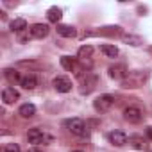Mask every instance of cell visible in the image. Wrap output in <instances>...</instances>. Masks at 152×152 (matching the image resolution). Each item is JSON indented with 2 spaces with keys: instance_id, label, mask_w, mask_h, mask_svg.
Segmentation results:
<instances>
[{
  "instance_id": "19",
  "label": "cell",
  "mask_w": 152,
  "mask_h": 152,
  "mask_svg": "<svg viewBox=\"0 0 152 152\" xmlns=\"http://www.w3.org/2000/svg\"><path fill=\"white\" fill-rule=\"evenodd\" d=\"M129 145H131L132 148H136V150H145V148L148 147V143H147L141 136H131V138H129Z\"/></svg>"
},
{
  "instance_id": "7",
  "label": "cell",
  "mask_w": 152,
  "mask_h": 152,
  "mask_svg": "<svg viewBox=\"0 0 152 152\" xmlns=\"http://www.w3.org/2000/svg\"><path fill=\"white\" fill-rule=\"evenodd\" d=\"M143 116H145L143 111L136 106H129V107L124 109V118L129 124H140V122H143Z\"/></svg>"
},
{
  "instance_id": "11",
  "label": "cell",
  "mask_w": 152,
  "mask_h": 152,
  "mask_svg": "<svg viewBox=\"0 0 152 152\" xmlns=\"http://www.w3.org/2000/svg\"><path fill=\"white\" fill-rule=\"evenodd\" d=\"M107 140H109V143L115 145V147H124V145L129 141V138H127V134H125L124 131H111V132L107 134Z\"/></svg>"
},
{
  "instance_id": "12",
  "label": "cell",
  "mask_w": 152,
  "mask_h": 152,
  "mask_svg": "<svg viewBox=\"0 0 152 152\" xmlns=\"http://www.w3.org/2000/svg\"><path fill=\"white\" fill-rule=\"evenodd\" d=\"M29 31H31V36H32V38H36V39H43V38L48 36L50 27H48L47 23H34Z\"/></svg>"
},
{
  "instance_id": "9",
  "label": "cell",
  "mask_w": 152,
  "mask_h": 152,
  "mask_svg": "<svg viewBox=\"0 0 152 152\" xmlns=\"http://www.w3.org/2000/svg\"><path fill=\"white\" fill-rule=\"evenodd\" d=\"M59 63H61V66L66 70V72H75L77 75H81L84 70L77 64V61H75L73 57H70V56H63L61 59H59Z\"/></svg>"
},
{
  "instance_id": "20",
  "label": "cell",
  "mask_w": 152,
  "mask_h": 152,
  "mask_svg": "<svg viewBox=\"0 0 152 152\" xmlns=\"http://www.w3.org/2000/svg\"><path fill=\"white\" fill-rule=\"evenodd\" d=\"M4 77H6L11 84H15V83H20V81H22V75H20L15 68H6V70H4Z\"/></svg>"
},
{
  "instance_id": "14",
  "label": "cell",
  "mask_w": 152,
  "mask_h": 152,
  "mask_svg": "<svg viewBox=\"0 0 152 152\" xmlns=\"http://www.w3.org/2000/svg\"><path fill=\"white\" fill-rule=\"evenodd\" d=\"M20 99V93L15 90V88H4V91H2V100H4V104H15L16 100Z\"/></svg>"
},
{
  "instance_id": "18",
  "label": "cell",
  "mask_w": 152,
  "mask_h": 152,
  "mask_svg": "<svg viewBox=\"0 0 152 152\" xmlns=\"http://www.w3.org/2000/svg\"><path fill=\"white\" fill-rule=\"evenodd\" d=\"M18 115H20L22 118H32V116L36 115V107H34V104H22L20 109H18Z\"/></svg>"
},
{
  "instance_id": "24",
  "label": "cell",
  "mask_w": 152,
  "mask_h": 152,
  "mask_svg": "<svg viewBox=\"0 0 152 152\" xmlns=\"http://www.w3.org/2000/svg\"><path fill=\"white\" fill-rule=\"evenodd\" d=\"M4 152H22V150H20V145L18 143H6Z\"/></svg>"
},
{
  "instance_id": "23",
  "label": "cell",
  "mask_w": 152,
  "mask_h": 152,
  "mask_svg": "<svg viewBox=\"0 0 152 152\" xmlns=\"http://www.w3.org/2000/svg\"><path fill=\"white\" fill-rule=\"evenodd\" d=\"M100 50H102V54H104L106 57H116V56H118V48H116L115 45H102Z\"/></svg>"
},
{
  "instance_id": "1",
  "label": "cell",
  "mask_w": 152,
  "mask_h": 152,
  "mask_svg": "<svg viewBox=\"0 0 152 152\" xmlns=\"http://www.w3.org/2000/svg\"><path fill=\"white\" fill-rule=\"evenodd\" d=\"M148 79V72H141V70H136V72H129L127 77L120 83V86L124 90H136V88H141Z\"/></svg>"
},
{
  "instance_id": "13",
  "label": "cell",
  "mask_w": 152,
  "mask_h": 152,
  "mask_svg": "<svg viewBox=\"0 0 152 152\" xmlns=\"http://www.w3.org/2000/svg\"><path fill=\"white\" fill-rule=\"evenodd\" d=\"M20 86L23 90H34L38 86V77L34 73H27V75H22V81H20Z\"/></svg>"
},
{
  "instance_id": "17",
  "label": "cell",
  "mask_w": 152,
  "mask_h": 152,
  "mask_svg": "<svg viewBox=\"0 0 152 152\" xmlns=\"http://www.w3.org/2000/svg\"><path fill=\"white\" fill-rule=\"evenodd\" d=\"M9 29H11L13 32L22 34V32H25V29H27V22H25L23 18H15V20L9 23Z\"/></svg>"
},
{
  "instance_id": "21",
  "label": "cell",
  "mask_w": 152,
  "mask_h": 152,
  "mask_svg": "<svg viewBox=\"0 0 152 152\" xmlns=\"http://www.w3.org/2000/svg\"><path fill=\"white\" fill-rule=\"evenodd\" d=\"M122 39H124V43H127V45H131V47H140V45L143 43V39H141L140 36H136V34H124Z\"/></svg>"
},
{
  "instance_id": "26",
  "label": "cell",
  "mask_w": 152,
  "mask_h": 152,
  "mask_svg": "<svg viewBox=\"0 0 152 152\" xmlns=\"http://www.w3.org/2000/svg\"><path fill=\"white\" fill-rule=\"evenodd\" d=\"M27 152H43V150H39V148H36V147H34V148H29Z\"/></svg>"
},
{
  "instance_id": "27",
  "label": "cell",
  "mask_w": 152,
  "mask_h": 152,
  "mask_svg": "<svg viewBox=\"0 0 152 152\" xmlns=\"http://www.w3.org/2000/svg\"><path fill=\"white\" fill-rule=\"evenodd\" d=\"M70 152H83V150H70Z\"/></svg>"
},
{
  "instance_id": "16",
  "label": "cell",
  "mask_w": 152,
  "mask_h": 152,
  "mask_svg": "<svg viewBox=\"0 0 152 152\" xmlns=\"http://www.w3.org/2000/svg\"><path fill=\"white\" fill-rule=\"evenodd\" d=\"M57 34L63 36V38H75L77 36V31L72 25H64V23H59L57 25Z\"/></svg>"
},
{
  "instance_id": "4",
  "label": "cell",
  "mask_w": 152,
  "mask_h": 152,
  "mask_svg": "<svg viewBox=\"0 0 152 152\" xmlns=\"http://www.w3.org/2000/svg\"><path fill=\"white\" fill-rule=\"evenodd\" d=\"M27 140H29V143H32V145H48V143H52V136H50L48 132H45L43 129H38V127L29 129Z\"/></svg>"
},
{
  "instance_id": "8",
  "label": "cell",
  "mask_w": 152,
  "mask_h": 152,
  "mask_svg": "<svg viewBox=\"0 0 152 152\" xmlns=\"http://www.w3.org/2000/svg\"><path fill=\"white\" fill-rule=\"evenodd\" d=\"M109 77L111 79H115V81H124L125 77H127V73H129V70H127V66L124 64V63H115L113 66H109Z\"/></svg>"
},
{
  "instance_id": "10",
  "label": "cell",
  "mask_w": 152,
  "mask_h": 152,
  "mask_svg": "<svg viewBox=\"0 0 152 152\" xmlns=\"http://www.w3.org/2000/svg\"><path fill=\"white\" fill-rule=\"evenodd\" d=\"M52 84H54V90L59 91V93H68V91H72V81H70L68 77H64V75L56 77Z\"/></svg>"
},
{
  "instance_id": "5",
  "label": "cell",
  "mask_w": 152,
  "mask_h": 152,
  "mask_svg": "<svg viewBox=\"0 0 152 152\" xmlns=\"http://www.w3.org/2000/svg\"><path fill=\"white\" fill-rule=\"evenodd\" d=\"M90 36H109V38H116V36H124L122 27L118 25H109V27H102L97 31H88L83 34V38H90Z\"/></svg>"
},
{
  "instance_id": "22",
  "label": "cell",
  "mask_w": 152,
  "mask_h": 152,
  "mask_svg": "<svg viewBox=\"0 0 152 152\" xmlns=\"http://www.w3.org/2000/svg\"><path fill=\"white\" fill-rule=\"evenodd\" d=\"M91 54H93V47L91 45H83L79 48V52H77V56H79L81 61H88L91 57Z\"/></svg>"
},
{
  "instance_id": "3",
  "label": "cell",
  "mask_w": 152,
  "mask_h": 152,
  "mask_svg": "<svg viewBox=\"0 0 152 152\" xmlns=\"http://www.w3.org/2000/svg\"><path fill=\"white\" fill-rule=\"evenodd\" d=\"M64 127L75 136H81V138L90 136V129H88V125L83 118H70V120L64 122Z\"/></svg>"
},
{
  "instance_id": "25",
  "label": "cell",
  "mask_w": 152,
  "mask_h": 152,
  "mask_svg": "<svg viewBox=\"0 0 152 152\" xmlns=\"http://www.w3.org/2000/svg\"><path fill=\"white\" fill-rule=\"evenodd\" d=\"M147 136L152 140V127H148V129H147Z\"/></svg>"
},
{
  "instance_id": "6",
  "label": "cell",
  "mask_w": 152,
  "mask_h": 152,
  "mask_svg": "<svg viewBox=\"0 0 152 152\" xmlns=\"http://www.w3.org/2000/svg\"><path fill=\"white\" fill-rule=\"evenodd\" d=\"M113 106H115V97L109 95V93H104V95H100L93 100V107H95L97 113H107Z\"/></svg>"
},
{
  "instance_id": "15",
  "label": "cell",
  "mask_w": 152,
  "mask_h": 152,
  "mask_svg": "<svg viewBox=\"0 0 152 152\" xmlns=\"http://www.w3.org/2000/svg\"><path fill=\"white\" fill-rule=\"evenodd\" d=\"M47 18H48V22H50V23L59 25V22H61V18H63V11H61L57 6H52V7L47 11Z\"/></svg>"
},
{
  "instance_id": "2",
  "label": "cell",
  "mask_w": 152,
  "mask_h": 152,
  "mask_svg": "<svg viewBox=\"0 0 152 152\" xmlns=\"http://www.w3.org/2000/svg\"><path fill=\"white\" fill-rule=\"evenodd\" d=\"M77 77H79V83H81L79 91H81L83 95H88V93H91V91L95 90V86H97V75H95L93 72L84 70L81 75H77Z\"/></svg>"
},
{
  "instance_id": "28",
  "label": "cell",
  "mask_w": 152,
  "mask_h": 152,
  "mask_svg": "<svg viewBox=\"0 0 152 152\" xmlns=\"http://www.w3.org/2000/svg\"><path fill=\"white\" fill-rule=\"evenodd\" d=\"M148 50H150V52H152V47H150V48H148Z\"/></svg>"
}]
</instances>
